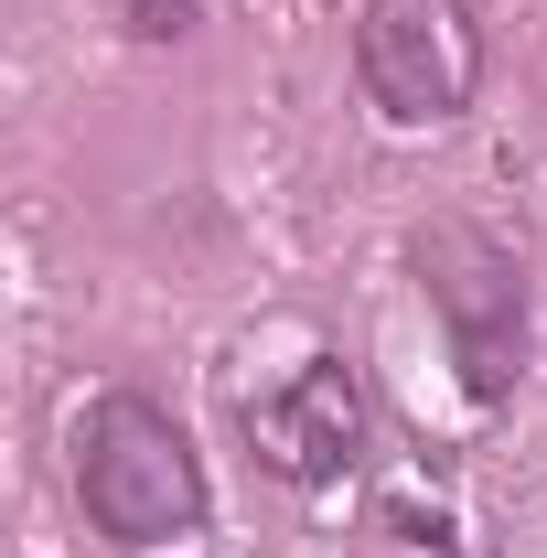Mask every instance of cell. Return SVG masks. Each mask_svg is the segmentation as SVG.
Here are the masks:
<instances>
[{
  "instance_id": "obj_2",
  "label": "cell",
  "mask_w": 547,
  "mask_h": 558,
  "mask_svg": "<svg viewBox=\"0 0 547 558\" xmlns=\"http://www.w3.org/2000/svg\"><path fill=\"white\" fill-rule=\"evenodd\" d=\"M409 258H418V290H429L440 333H451L462 387L505 398L526 376V269H515V247L483 236V226H418Z\"/></svg>"
},
{
  "instance_id": "obj_5",
  "label": "cell",
  "mask_w": 547,
  "mask_h": 558,
  "mask_svg": "<svg viewBox=\"0 0 547 558\" xmlns=\"http://www.w3.org/2000/svg\"><path fill=\"white\" fill-rule=\"evenodd\" d=\"M194 11H205V0H108V22H119L130 44H183Z\"/></svg>"
},
{
  "instance_id": "obj_3",
  "label": "cell",
  "mask_w": 547,
  "mask_h": 558,
  "mask_svg": "<svg viewBox=\"0 0 547 558\" xmlns=\"http://www.w3.org/2000/svg\"><path fill=\"white\" fill-rule=\"evenodd\" d=\"M354 75L387 119L409 130H440L462 119L483 86V22L473 0H365L354 11Z\"/></svg>"
},
{
  "instance_id": "obj_4",
  "label": "cell",
  "mask_w": 547,
  "mask_h": 558,
  "mask_svg": "<svg viewBox=\"0 0 547 558\" xmlns=\"http://www.w3.org/2000/svg\"><path fill=\"white\" fill-rule=\"evenodd\" d=\"M247 440H258V462L290 473V484H333L343 462L365 451V387H354V365L312 354L290 387L247 398Z\"/></svg>"
},
{
  "instance_id": "obj_1",
  "label": "cell",
  "mask_w": 547,
  "mask_h": 558,
  "mask_svg": "<svg viewBox=\"0 0 547 558\" xmlns=\"http://www.w3.org/2000/svg\"><path fill=\"white\" fill-rule=\"evenodd\" d=\"M75 494L108 548H183L205 526V462H194L183 418L130 387L75 418Z\"/></svg>"
}]
</instances>
